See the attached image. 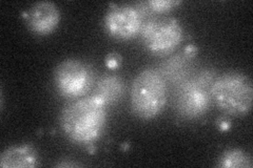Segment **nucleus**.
<instances>
[{"mask_svg":"<svg viewBox=\"0 0 253 168\" xmlns=\"http://www.w3.org/2000/svg\"><path fill=\"white\" fill-rule=\"evenodd\" d=\"M107 106L97 97L74 99L61 109L59 121L67 137L78 144H91L104 132Z\"/></svg>","mask_w":253,"mask_h":168,"instance_id":"obj_1","label":"nucleus"},{"mask_svg":"<svg viewBox=\"0 0 253 168\" xmlns=\"http://www.w3.org/2000/svg\"><path fill=\"white\" fill-rule=\"evenodd\" d=\"M210 97L216 106L230 116H244L252 107L251 79L240 71L221 74L210 87Z\"/></svg>","mask_w":253,"mask_h":168,"instance_id":"obj_2","label":"nucleus"},{"mask_svg":"<svg viewBox=\"0 0 253 168\" xmlns=\"http://www.w3.org/2000/svg\"><path fill=\"white\" fill-rule=\"evenodd\" d=\"M167 102V84L164 75L154 68H146L134 79L131 89L133 113L144 120L160 115Z\"/></svg>","mask_w":253,"mask_h":168,"instance_id":"obj_3","label":"nucleus"},{"mask_svg":"<svg viewBox=\"0 0 253 168\" xmlns=\"http://www.w3.org/2000/svg\"><path fill=\"white\" fill-rule=\"evenodd\" d=\"M94 79L91 66L78 59L63 60L54 70L55 89L67 99L84 97L91 91Z\"/></svg>","mask_w":253,"mask_h":168,"instance_id":"obj_4","label":"nucleus"},{"mask_svg":"<svg viewBox=\"0 0 253 168\" xmlns=\"http://www.w3.org/2000/svg\"><path fill=\"white\" fill-rule=\"evenodd\" d=\"M212 83V77L203 73L200 77L181 83L175 93V109L185 119L194 120L203 117L210 106V92L207 87Z\"/></svg>","mask_w":253,"mask_h":168,"instance_id":"obj_5","label":"nucleus"},{"mask_svg":"<svg viewBox=\"0 0 253 168\" xmlns=\"http://www.w3.org/2000/svg\"><path fill=\"white\" fill-rule=\"evenodd\" d=\"M140 37L147 49L154 55L172 53L183 41V28L173 18H153L142 23Z\"/></svg>","mask_w":253,"mask_h":168,"instance_id":"obj_6","label":"nucleus"},{"mask_svg":"<svg viewBox=\"0 0 253 168\" xmlns=\"http://www.w3.org/2000/svg\"><path fill=\"white\" fill-rule=\"evenodd\" d=\"M142 26L140 12L132 5H115L105 16L107 33L118 40H129L139 34Z\"/></svg>","mask_w":253,"mask_h":168,"instance_id":"obj_7","label":"nucleus"},{"mask_svg":"<svg viewBox=\"0 0 253 168\" xmlns=\"http://www.w3.org/2000/svg\"><path fill=\"white\" fill-rule=\"evenodd\" d=\"M29 29L37 35H49L56 30L60 22L57 5L50 1L35 3L26 14Z\"/></svg>","mask_w":253,"mask_h":168,"instance_id":"obj_8","label":"nucleus"},{"mask_svg":"<svg viewBox=\"0 0 253 168\" xmlns=\"http://www.w3.org/2000/svg\"><path fill=\"white\" fill-rule=\"evenodd\" d=\"M37 164V151L31 144L7 147L0 156V166L3 168H31Z\"/></svg>","mask_w":253,"mask_h":168,"instance_id":"obj_9","label":"nucleus"},{"mask_svg":"<svg viewBox=\"0 0 253 168\" xmlns=\"http://www.w3.org/2000/svg\"><path fill=\"white\" fill-rule=\"evenodd\" d=\"M125 93V83L116 75L102 76L96 84L95 97H97L106 106L113 105L120 101Z\"/></svg>","mask_w":253,"mask_h":168,"instance_id":"obj_10","label":"nucleus"},{"mask_svg":"<svg viewBox=\"0 0 253 168\" xmlns=\"http://www.w3.org/2000/svg\"><path fill=\"white\" fill-rule=\"evenodd\" d=\"M217 166L223 168H249L252 166V160L249 154L243 149L231 148L219 156Z\"/></svg>","mask_w":253,"mask_h":168,"instance_id":"obj_11","label":"nucleus"},{"mask_svg":"<svg viewBox=\"0 0 253 168\" xmlns=\"http://www.w3.org/2000/svg\"><path fill=\"white\" fill-rule=\"evenodd\" d=\"M183 59L184 58L180 56H175V57L171 58V60L167 62V66L165 67L166 76L172 78L181 77V74L184 73L185 67H187V63H185Z\"/></svg>","mask_w":253,"mask_h":168,"instance_id":"obj_12","label":"nucleus"},{"mask_svg":"<svg viewBox=\"0 0 253 168\" xmlns=\"http://www.w3.org/2000/svg\"><path fill=\"white\" fill-rule=\"evenodd\" d=\"M149 9L157 13H164L167 12L174 6L179 4L178 1H174V0H150L147 2Z\"/></svg>","mask_w":253,"mask_h":168,"instance_id":"obj_13","label":"nucleus"},{"mask_svg":"<svg viewBox=\"0 0 253 168\" xmlns=\"http://www.w3.org/2000/svg\"><path fill=\"white\" fill-rule=\"evenodd\" d=\"M106 62H107V66L110 68H117L118 67L121 66V63H122L121 55H118L116 53L110 54L108 57H107V59H106Z\"/></svg>","mask_w":253,"mask_h":168,"instance_id":"obj_14","label":"nucleus"},{"mask_svg":"<svg viewBox=\"0 0 253 168\" xmlns=\"http://www.w3.org/2000/svg\"><path fill=\"white\" fill-rule=\"evenodd\" d=\"M196 53H197L196 47L194 45H192V44L188 45L186 47V50H185V54H186L187 57H189V58H193L194 56L196 55Z\"/></svg>","mask_w":253,"mask_h":168,"instance_id":"obj_15","label":"nucleus"},{"mask_svg":"<svg viewBox=\"0 0 253 168\" xmlns=\"http://www.w3.org/2000/svg\"><path fill=\"white\" fill-rule=\"evenodd\" d=\"M57 166H60V167H74V166H77L76 163H58Z\"/></svg>","mask_w":253,"mask_h":168,"instance_id":"obj_16","label":"nucleus"}]
</instances>
